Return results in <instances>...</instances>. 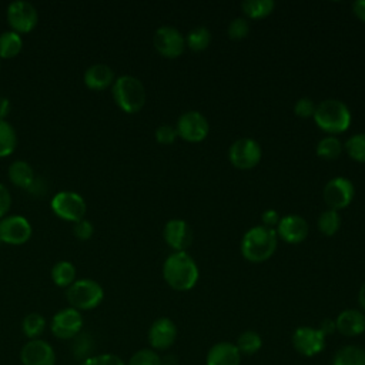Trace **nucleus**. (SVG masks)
Instances as JSON below:
<instances>
[{"instance_id": "6ab92c4d", "label": "nucleus", "mask_w": 365, "mask_h": 365, "mask_svg": "<svg viewBox=\"0 0 365 365\" xmlns=\"http://www.w3.org/2000/svg\"><path fill=\"white\" fill-rule=\"evenodd\" d=\"M335 327L336 331L344 336L361 335L365 332V314L361 309H344L338 314Z\"/></svg>"}, {"instance_id": "c85d7f7f", "label": "nucleus", "mask_w": 365, "mask_h": 365, "mask_svg": "<svg viewBox=\"0 0 365 365\" xmlns=\"http://www.w3.org/2000/svg\"><path fill=\"white\" fill-rule=\"evenodd\" d=\"M344 150L342 143L335 135H327L321 138L317 144V155L324 160H335L341 155Z\"/></svg>"}, {"instance_id": "f03ea898", "label": "nucleus", "mask_w": 365, "mask_h": 365, "mask_svg": "<svg viewBox=\"0 0 365 365\" xmlns=\"http://www.w3.org/2000/svg\"><path fill=\"white\" fill-rule=\"evenodd\" d=\"M278 245V235L274 228L264 225L251 227L241 240V255L254 264H259L272 257Z\"/></svg>"}, {"instance_id": "79ce46f5", "label": "nucleus", "mask_w": 365, "mask_h": 365, "mask_svg": "<svg viewBox=\"0 0 365 365\" xmlns=\"http://www.w3.org/2000/svg\"><path fill=\"white\" fill-rule=\"evenodd\" d=\"M261 221H262V225L267 227V228H274L278 225L279 222V214L278 211L269 208V210H265L261 215Z\"/></svg>"}, {"instance_id": "8fccbe9b", "label": "nucleus", "mask_w": 365, "mask_h": 365, "mask_svg": "<svg viewBox=\"0 0 365 365\" xmlns=\"http://www.w3.org/2000/svg\"><path fill=\"white\" fill-rule=\"evenodd\" d=\"M0 67H1V63H0Z\"/></svg>"}, {"instance_id": "4c0bfd02", "label": "nucleus", "mask_w": 365, "mask_h": 365, "mask_svg": "<svg viewBox=\"0 0 365 365\" xmlns=\"http://www.w3.org/2000/svg\"><path fill=\"white\" fill-rule=\"evenodd\" d=\"M81 365H125V364L120 356L114 354H101V355L88 356L87 359L83 361Z\"/></svg>"}, {"instance_id": "37998d69", "label": "nucleus", "mask_w": 365, "mask_h": 365, "mask_svg": "<svg viewBox=\"0 0 365 365\" xmlns=\"http://www.w3.org/2000/svg\"><path fill=\"white\" fill-rule=\"evenodd\" d=\"M319 329L321 332L327 336V335H331L336 331V327H335V319H331V318H325L321 325H319Z\"/></svg>"}, {"instance_id": "39448f33", "label": "nucleus", "mask_w": 365, "mask_h": 365, "mask_svg": "<svg viewBox=\"0 0 365 365\" xmlns=\"http://www.w3.org/2000/svg\"><path fill=\"white\" fill-rule=\"evenodd\" d=\"M66 297L67 301L70 302L71 308L80 311H87V309H93L97 305H100V302L104 298V291L103 287L94 281V279H88V278H83L78 281H74L66 291Z\"/></svg>"}, {"instance_id": "a18cd8bd", "label": "nucleus", "mask_w": 365, "mask_h": 365, "mask_svg": "<svg viewBox=\"0 0 365 365\" xmlns=\"http://www.w3.org/2000/svg\"><path fill=\"white\" fill-rule=\"evenodd\" d=\"M44 190H46V185H44V181L41 180V178H34V181H33V184L27 188V191L30 192V194H36V195H41L43 192H44Z\"/></svg>"}, {"instance_id": "09e8293b", "label": "nucleus", "mask_w": 365, "mask_h": 365, "mask_svg": "<svg viewBox=\"0 0 365 365\" xmlns=\"http://www.w3.org/2000/svg\"><path fill=\"white\" fill-rule=\"evenodd\" d=\"M177 356L175 355H167L164 358H161V365H177Z\"/></svg>"}, {"instance_id": "6e6552de", "label": "nucleus", "mask_w": 365, "mask_h": 365, "mask_svg": "<svg viewBox=\"0 0 365 365\" xmlns=\"http://www.w3.org/2000/svg\"><path fill=\"white\" fill-rule=\"evenodd\" d=\"M51 210L61 220L77 222L84 218L87 207L80 194L74 191H60L51 200Z\"/></svg>"}, {"instance_id": "f3484780", "label": "nucleus", "mask_w": 365, "mask_h": 365, "mask_svg": "<svg viewBox=\"0 0 365 365\" xmlns=\"http://www.w3.org/2000/svg\"><path fill=\"white\" fill-rule=\"evenodd\" d=\"M23 365H56V354L51 345L43 339H30L20 352Z\"/></svg>"}, {"instance_id": "c03bdc74", "label": "nucleus", "mask_w": 365, "mask_h": 365, "mask_svg": "<svg viewBox=\"0 0 365 365\" xmlns=\"http://www.w3.org/2000/svg\"><path fill=\"white\" fill-rule=\"evenodd\" d=\"M352 11L361 21L365 23V0H355L352 3Z\"/></svg>"}, {"instance_id": "72a5a7b5", "label": "nucleus", "mask_w": 365, "mask_h": 365, "mask_svg": "<svg viewBox=\"0 0 365 365\" xmlns=\"http://www.w3.org/2000/svg\"><path fill=\"white\" fill-rule=\"evenodd\" d=\"M127 365H161V358L157 351L151 348H143L131 355Z\"/></svg>"}, {"instance_id": "a211bd4d", "label": "nucleus", "mask_w": 365, "mask_h": 365, "mask_svg": "<svg viewBox=\"0 0 365 365\" xmlns=\"http://www.w3.org/2000/svg\"><path fill=\"white\" fill-rule=\"evenodd\" d=\"M164 241L174 251H185L192 241V231L187 221L173 218L165 222L163 230Z\"/></svg>"}, {"instance_id": "4468645a", "label": "nucleus", "mask_w": 365, "mask_h": 365, "mask_svg": "<svg viewBox=\"0 0 365 365\" xmlns=\"http://www.w3.org/2000/svg\"><path fill=\"white\" fill-rule=\"evenodd\" d=\"M83 327V317L74 308H64L58 311L51 319V332L60 339H70L80 334Z\"/></svg>"}, {"instance_id": "cd10ccee", "label": "nucleus", "mask_w": 365, "mask_h": 365, "mask_svg": "<svg viewBox=\"0 0 365 365\" xmlns=\"http://www.w3.org/2000/svg\"><path fill=\"white\" fill-rule=\"evenodd\" d=\"M235 346L238 348L241 355H254L262 346V338L255 331H244L238 335Z\"/></svg>"}, {"instance_id": "473e14b6", "label": "nucleus", "mask_w": 365, "mask_h": 365, "mask_svg": "<svg viewBox=\"0 0 365 365\" xmlns=\"http://www.w3.org/2000/svg\"><path fill=\"white\" fill-rule=\"evenodd\" d=\"M344 150L354 161L365 163V133L351 135L345 141Z\"/></svg>"}, {"instance_id": "dca6fc26", "label": "nucleus", "mask_w": 365, "mask_h": 365, "mask_svg": "<svg viewBox=\"0 0 365 365\" xmlns=\"http://www.w3.org/2000/svg\"><path fill=\"white\" fill-rule=\"evenodd\" d=\"M275 232L282 241L288 244H299L307 238L309 227L304 217L298 214H288L279 218V222L275 227Z\"/></svg>"}, {"instance_id": "9b49d317", "label": "nucleus", "mask_w": 365, "mask_h": 365, "mask_svg": "<svg viewBox=\"0 0 365 365\" xmlns=\"http://www.w3.org/2000/svg\"><path fill=\"white\" fill-rule=\"evenodd\" d=\"M37 20V10L29 1H13L7 7V23L11 27V31L17 34L31 31L36 27Z\"/></svg>"}, {"instance_id": "ea45409f", "label": "nucleus", "mask_w": 365, "mask_h": 365, "mask_svg": "<svg viewBox=\"0 0 365 365\" xmlns=\"http://www.w3.org/2000/svg\"><path fill=\"white\" fill-rule=\"evenodd\" d=\"M93 231H94L93 224H91L90 221L84 220V218L80 220V221H77V222H74L73 232H74V235H76L78 240H83V241L88 240V238L93 235Z\"/></svg>"}, {"instance_id": "f8f14e48", "label": "nucleus", "mask_w": 365, "mask_h": 365, "mask_svg": "<svg viewBox=\"0 0 365 365\" xmlns=\"http://www.w3.org/2000/svg\"><path fill=\"white\" fill-rule=\"evenodd\" d=\"M325 335L321 332L319 328L312 327H298L292 336V346L295 351L304 356H314L318 355L325 346Z\"/></svg>"}, {"instance_id": "393cba45", "label": "nucleus", "mask_w": 365, "mask_h": 365, "mask_svg": "<svg viewBox=\"0 0 365 365\" xmlns=\"http://www.w3.org/2000/svg\"><path fill=\"white\" fill-rule=\"evenodd\" d=\"M23 48L20 34L14 31H4L0 34V58H13Z\"/></svg>"}, {"instance_id": "c756f323", "label": "nucleus", "mask_w": 365, "mask_h": 365, "mask_svg": "<svg viewBox=\"0 0 365 365\" xmlns=\"http://www.w3.org/2000/svg\"><path fill=\"white\" fill-rule=\"evenodd\" d=\"M317 225H318V230L322 235H327V237H331L334 234H336V231L339 230L341 227V218H339V214L338 211L335 210H331V208H327L325 211H322L318 217V221H317Z\"/></svg>"}, {"instance_id": "e433bc0d", "label": "nucleus", "mask_w": 365, "mask_h": 365, "mask_svg": "<svg viewBox=\"0 0 365 365\" xmlns=\"http://www.w3.org/2000/svg\"><path fill=\"white\" fill-rule=\"evenodd\" d=\"M154 135H155L157 143L164 144V145L165 144H173L175 141V138L178 137L175 127L171 125V124H161V125H158L155 128Z\"/></svg>"}, {"instance_id": "49530a36", "label": "nucleus", "mask_w": 365, "mask_h": 365, "mask_svg": "<svg viewBox=\"0 0 365 365\" xmlns=\"http://www.w3.org/2000/svg\"><path fill=\"white\" fill-rule=\"evenodd\" d=\"M10 107H11L10 100H9L7 97L0 96V120H4V117H6V115L9 114V111H10Z\"/></svg>"}, {"instance_id": "7c9ffc66", "label": "nucleus", "mask_w": 365, "mask_h": 365, "mask_svg": "<svg viewBox=\"0 0 365 365\" xmlns=\"http://www.w3.org/2000/svg\"><path fill=\"white\" fill-rule=\"evenodd\" d=\"M17 144L16 131L10 123L0 120V157L10 155Z\"/></svg>"}, {"instance_id": "5701e85b", "label": "nucleus", "mask_w": 365, "mask_h": 365, "mask_svg": "<svg viewBox=\"0 0 365 365\" xmlns=\"http://www.w3.org/2000/svg\"><path fill=\"white\" fill-rule=\"evenodd\" d=\"M332 365H365V349L358 345H344L334 354Z\"/></svg>"}, {"instance_id": "a878e982", "label": "nucleus", "mask_w": 365, "mask_h": 365, "mask_svg": "<svg viewBox=\"0 0 365 365\" xmlns=\"http://www.w3.org/2000/svg\"><path fill=\"white\" fill-rule=\"evenodd\" d=\"M185 37V47H188L192 51H204L210 43H211V33L207 27L198 26L188 31Z\"/></svg>"}, {"instance_id": "423d86ee", "label": "nucleus", "mask_w": 365, "mask_h": 365, "mask_svg": "<svg viewBox=\"0 0 365 365\" xmlns=\"http://www.w3.org/2000/svg\"><path fill=\"white\" fill-rule=\"evenodd\" d=\"M262 157L261 145L250 137L237 138L228 148V160L238 170H251L258 165Z\"/></svg>"}, {"instance_id": "aec40b11", "label": "nucleus", "mask_w": 365, "mask_h": 365, "mask_svg": "<svg viewBox=\"0 0 365 365\" xmlns=\"http://www.w3.org/2000/svg\"><path fill=\"white\" fill-rule=\"evenodd\" d=\"M241 354L235 344L221 341L214 344L205 356V365H240Z\"/></svg>"}, {"instance_id": "b1692460", "label": "nucleus", "mask_w": 365, "mask_h": 365, "mask_svg": "<svg viewBox=\"0 0 365 365\" xmlns=\"http://www.w3.org/2000/svg\"><path fill=\"white\" fill-rule=\"evenodd\" d=\"M275 9L274 0H244L241 3V10L245 17L252 20H259L269 16Z\"/></svg>"}, {"instance_id": "20e7f679", "label": "nucleus", "mask_w": 365, "mask_h": 365, "mask_svg": "<svg viewBox=\"0 0 365 365\" xmlns=\"http://www.w3.org/2000/svg\"><path fill=\"white\" fill-rule=\"evenodd\" d=\"M113 98L124 113L134 114L145 104V88L137 77L120 76L113 83Z\"/></svg>"}, {"instance_id": "58836bf2", "label": "nucleus", "mask_w": 365, "mask_h": 365, "mask_svg": "<svg viewBox=\"0 0 365 365\" xmlns=\"http://www.w3.org/2000/svg\"><path fill=\"white\" fill-rule=\"evenodd\" d=\"M91 349H93V341L90 339V336L87 334H78L74 342V355L77 358H83L88 355ZM84 359H87V356Z\"/></svg>"}, {"instance_id": "412c9836", "label": "nucleus", "mask_w": 365, "mask_h": 365, "mask_svg": "<svg viewBox=\"0 0 365 365\" xmlns=\"http://www.w3.org/2000/svg\"><path fill=\"white\" fill-rule=\"evenodd\" d=\"M114 83V73L107 64H93L84 73V84L90 90H104Z\"/></svg>"}, {"instance_id": "bb28decb", "label": "nucleus", "mask_w": 365, "mask_h": 365, "mask_svg": "<svg viewBox=\"0 0 365 365\" xmlns=\"http://www.w3.org/2000/svg\"><path fill=\"white\" fill-rule=\"evenodd\" d=\"M76 278V268L70 261H58L51 268V279L58 287H70Z\"/></svg>"}, {"instance_id": "1a4fd4ad", "label": "nucleus", "mask_w": 365, "mask_h": 365, "mask_svg": "<svg viewBox=\"0 0 365 365\" xmlns=\"http://www.w3.org/2000/svg\"><path fill=\"white\" fill-rule=\"evenodd\" d=\"M154 48L165 58H177L185 50V37L173 26H161L153 37Z\"/></svg>"}, {"instance_id": "9d476101", "label": "nucleus", "mask_w": 365, "mask_h": 365, "mask_svg": "<svg viewBox=\"0 0 365 365\" xmlns=\"http://www.w3.org/2000/svg\"><path fill=\"white\" fill-rule=\"evenodd\" d=\"M355 195V187L349 178L334 177L331 178L322 191V198L328 208L342 210L351 204Z\"/></svg>"}, {"instance_id": "2f4dec72", "label": "nucleus", "mask_w": 365, "mask_h": 365, "mask_svg": "<svg viewBox=\"0 0 365 365\" xmlns=\"http://www.w3.org/2000/svg\"><path fill=\"white\" fill-rule=\"evenodd\" d=\"M21 327H23V332L27 338L37 339V336L41 335L46 328V319L41 314L31 312L24 317Z\"/></svg>"}, {"instance_id": "0eeeda50", "label": "nucleus", "mask_w": 365, "mask_h": 365, "mask_svg": "<svg viewBox=\"0 0 365 365\" xmlns=\"http://www.w3.org/2000/svg\"><path fill=\"white\" fill-rule=\"evenodd\" d=\"M175 130L178 137L184 141L200 143L207 138L210 133V123L202 113L197 110H188L178 117Z\"/></svg>"}, {"instance_id": "ddd939ff", "label": "nucleus", "mask_w": 365, "mask_h": 365, "mask_svg": "<svg viewBox=\"0 0 365 365\" xmlns=\"http://www.w3.org/2000/svg\"><path fill=\"white\" fill-rule=\"evenodd\" d=\"M31 237V225L21 215H6L0 220V240L1 242L20 245Z\"/></svg>"}, {"instance_id": "7ed1b4c3", "label": "nucleus", "mask_w": 365, "mask_h": 365, "mask_svg": "<svg viewBox=\"0 0 365 365\" xmlns=\"http://www.w3.org/2000/svg\"><path fill=\"white\" fill-rule=\"evenodd\" d=\"M312 118L315 124L329 135L346 131L352 120L348 106L336 98H327L318 103Z\"/></svg>"}, {"instance_id": "c9c22d12", "label": "nucleus", "mask_w": 365, "mask_h": 365, "mask_svg": "<svg viewBox=\"0 0 365 365\" xmlns=\"http://www.w3.org/2000/svg\"><path fill=\"white\" fill-rule=\"evenodd\" d=\"M315 108H317V104L314 103L312 98L309 97H301L295 101L294 104V113L297 117L299 118H309V117H314V113H315Z\"/></svg>"}, {"instance_id": "a19ab883", "label": "nucleus", "mask_w": 365, "mask_h": 365, "mask_svg": "<svg viewBox=\"0 0 365 365\" xmlns=\"http://www.w3.org/2000/svg\"><path fill=\"white\" fill-rule=\"evenodd\" d=\"M11 205V195L9 192V190L0 184V220L6 217V214L9 212Z\"/></svg>"}, {"instance_id": "4be33fe9", "label": "nucleus", "mask_w": 365, "mask_h": 365, "mask_svg": "<svg viewBox=\"0 0 365 365\" xmlns=\"http://www.w3.org/2000/svg\"><path fill=\"white\" fill-rule=\"evenodd\" d=\"M9 178L16 187L27 190L33 184L36 175L29 163L19 160L9 167Z\"/></svg>"}, {"instance_id": "de8ad7c7", "label": "nucleus", "mask_w": 365, "mask_h": 365, "mask_svg": "<svg viewBox=\"0 0 365 365\" xmlns=\"http://www.w3.org/2000/svg\"><path fill=\"white\" fill-rule=\"evenodd\" d=\"M358 302H359L362 312L365 314V282L361 285V288L358 291Z\"/></svg>"}, {"instance_id": "3c124183", "label": "nucleus", "mask_w": 365, "mask_h": 365, "mask_svg": "<svg viewBox=\"0 0 365 365\" xmlns=\"http://www.w3.org/2000/svg\"><path fill=\"white\" fill-rule=\"evenodd\" d=\"M0 242H1V240H0Z\"/></svg>"}, {"instance_id": "f257e3e1", "label": "nucleus", "mask_w": 365, "mask_h": 365, "mask_svg": "<svg viewBox=\"0 0 365 365\" xmlns=\"http://www.w3.org/2000/svg\"><path fill=\"white\" fill-rule=\"evenodd\" d=\"M200 277L194 258L185 251H174L163 264V278L175 291H188Z\"/></svg>"}, {"instance_id": "f704fd0d", "label": "nucleus", "mask_w": 365, "mask_h": 365, "mask_svg": "<svg viewBox=\"0 0 365 365\" xmlns=\"http://www.w3.org/2000/svg\"><path fill=\"white\" fill-rule=\"evenodd\" d=\"M228 37L231 40H242L250 34V23L245 17H235L228 23Z\"/></svg>"}, {"instance_id": "2eb2a0df", "label": "nucleus", "mask_w": 365, "mask_h": 365, "mask_svg": "<svg viewBox=\"0 0 365 365\" xmlns=\"http://www.w3.org/2000/svg\"><path fill=\"white\" fill-rule=\"evenodd\" d=\"M177 339V325L173 319L161 317L155 319L148 329V342L154 351H165L174 345Z\"/></svg>"}]
</instances>
